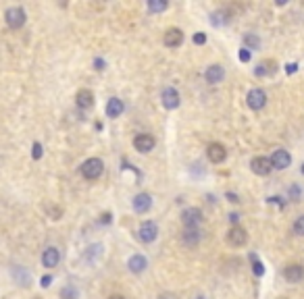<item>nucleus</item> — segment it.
<instances>
[{
    "label": "nucleus",
    "instance_id": "f257e3e1",
    "mask_svg": "<svg viewBox=\"0 0 304 299\" xmlns=\"http://www.w3.org/2000/svg\"><path fill=\"white\" fill-rule=\"evenodd\" d=\"M103 170H105V164H103L100 158H88V160L81 164V174L86 179H90V181L98 179L100 174H103Z\"/></svg>",
    "mask_w": 304,
    "mask_h": 299
},
{
    "label": "nucleus",
    "instance_id": "f03ea898",
    "mask_svg": "<svg viewBox=\"0 0 304 299\" xmlns=\"http://www.w3.org/2000/svg\"><path fill=\"white\" fill-rule=\"evenodd\" d=\"M5 19H7V25L11 29H19L25 25V11L21 7H11L5 13Z\"/></svg>",
    "mask_w": 304,
    "mask_h": 299
},
{
    "label": "nucleus",
    "instance_id": "7ed1b4c3",
    "mask_svg": "<svg viewBox=\"0 0 304 299\" xmlns=\"http://www.w3.org/2000/svg\"><path fill=\"white\" fill-rule=\"evenodd\" d=\"M250 168L255 174H259V177H267L269 172L273 170V164H271V158L267 156H255L250 160Z\"/></svg>",
    "mask_w": 304,
    "mask_h": 299
},
{
    "label": "nucleus",
    "instance_id": "20e7f679",
    "mask_svg": "<svg viewBox=\"0 0 304 299\" xmlns=\"http://www.w3.org/2000/svg\"><path fill=\"white\" fill-rule=\"evenodd\" d=\"M246 102H248V106H250L252 110H263L265 104H267V94H265V90H261V87L250 90L248 96H246Z\"/></svg>",
    "mask_w": 304,
    "mask_h": 299
},
{
    "label": "nucleus",
    "instance_id": "39448f33",
    "mask_svg": "<svg viewBox=\"0 0 304 299\" xmlns=\"http://www.w3.org/2000/svg\"><path fill=\"white\" fill-rule=\"evenodd\" d=\"M246 241H248L246 228H242L240 224L229 228V233H227V243L229 245H233V248H242V245H246Z\"/></svg>",
    "mask_w": 304,
    "mask_h": 299
},
{
    "label": "nucleus",
    "instance_id": "423d86ee",
    "mask_svg": "<svg viewBox=\"0 0 304 299\" xmlns=\"http://www.w3.org/2000/svg\"><path fill=\"white\" fill-rule=\"evenodd\" d=\"M181 222L185 224V228H198V224L202 222V212L198 208H185L181 212Z\"/></svg>",
    "mask_w": 304,
    "mask_h": 299
},
{
    "label": "nucleus",
    "instance_id": "0eeeda50",
    "mask_svg": "<svg viewBox=\"0 0 304 299\" xmlns=\"http://www.w3.org/2000/svg\"><path fill=\"white\" fill-rule=\"evenodd\" d=\"M138 235H140V239H142L144 243H152V241H155V239L159 237V226H157V222H152V220H144V222L140 224Z\"/></svg>",
    "mask_w": 304,
    "mask_h": 299
},
{
    "label": "nucleus",
    "instance_id": "6e6552de",
    "mask_svg": "<svg viewBox=\"0 0 304 299\" xmlns=\"http://www.w3.org/2000/svg\"><path fill=\"white\" fill-rule=\"evenodd\" d=\"M271 164L275 170H285L290 164H292V156L288 150H275L273 156H271Z\"/></svg>",
    "mask_w": 304,
    "mask_h": 299
},
{
    "label": "nucleus",
    "instance_id": "1a4fd4ad",
    "mask_svg": "<svg viewBox=\"0 0 304 299\" xmlns=\"http://www.w3.org/2000/svg\"><path fill=\"white\" fill-rule=\"evenodd\" d=\"M207 156H209V160L213 162V164H221L225 158H227V150H225V146L223 144H209V148H207Z\"/></svg>",
    "mask_w": 304,
    "mask_h": 299
},
{
    "label": "nucleus",
    "instance_id": "9d476101",
    "mask_svg": "<svg viewBox=\"0 0 304 299\" xmlns=\"http://www.w3.org/2000/svg\"><path fill=\"white\" fill-rule=\"evenodd\" d=\"M155 146H157V139L152 135H148V133H140V135H136V139H133V148H136L138 152H142V154L155 150Z\"/></svg>",
    "mask_w": 304,
    "mask_h": 299
},
{
    "label": "nucleus",
    "instance_id": "9b49d317",
    "mask_svg": "<svg viewBox=\"0 0 304 299\" xmlns=\"http://www.w3.org/2000/svg\"><path fill=\"white\" fill-rule=\"evenodd\" d=\"M283 278L288 280V283H302L304 266L302 264H288V266L283 268Z\"/></svg>",
    "mask_w": 304,
    "mask_h": 299
},
{
    "label": "nucleus",
    "instance_id": "f8f14e48",
    "mask_svg": "<svg viewBox=\"0 0 304 299\" xmlns=\"http://www.w3.org/2000/svg\"><path fill=\"white\" fill-rule=\"evenodd\" d=\"M161 98H163V106L169 108V110H175V108L179 106V102H181L177 90H173V87H165Z\"/></svg>",
    "mask_w": 304,
    "mask_h": 299
},
{
    "label": "nucleus",
    "instance_id": "ddd939ff",
    "mask_svg": "<svg viewBox=\"0 0 304 299\" xmlns=\"http://www.w3.org/2000/svg\"><path fill=\"white\" fill-rule=\"evenodd\" d=\"M163 42H165V46H169V48H177V46H181V42H183V31L177 29V27H169V29L165 31Z\"/></svg>",
    "mask_w": 304,
    "mask_h": 299
},
{
    "label": "nucleus",
    "instance_id": "4468645a",
    "mask_svg": "<svg viewBox=\"0 0 304 299\" xmlns=\"http://www.w3.org/2000/svg\"><path fill=\"white\" fill-rule=\"evenodd\" d=\"M150 208H152V198L148 193H138V196L133 198V210H136L138 214H146Z\"/></svg>",
    "mask_w": 304,
    "mask_h": 299
},
{
    "label": "nucleus",
    "instance_id": "2eb2a0df",
    "mask_svg": "<svg viewBox=\"0 0 304 299\" xmlns=\"http://www.w3.org/2000/svg\"><path fill=\"white\" fill-rule=\"evenodd\" d=\"M205 77H207V81L209 83H221L223 79H225V69L221 67V65H211L209 69H207V73H205Z\"/></svg>",
    "mask_w": 304,
    "mask_h": 299
},
{
    "label": "nucleus",
    "instance_id": "dca6fc26",
    "mask_svg": "<svg viewBox=\"0 0 304 299\" xmlns=\"http://www.w3.org/2000/svg\"><path fill=\"white\" fill-rule=\"evenodd\" d=\"M75 100H77V106H79L81 110H88V108H92V106H94V94H92L90 90H86V87L77 92Z\"/></svg>",
    "mask_w": 304,
    "mask_h": 299
},
{
    "label": "nucleus",
    "instance_id": "f3484780",
    "mask_svg": "<svg viewBox=\"0 0 304 299\" xmlns=\"http://www.w3.org/2000/svg\"><path fill=\"white\" fill-rule=\"evenodd\" d=\"M59 260H61L59 250H57V248H48V250H44V254H42V266L55 268L57 264H59Z\"/></svg>",
    "mask_w": 304,
    "mask_h": 299
},
{
    "label": "nucleus",
    "instance_id": "a211bd4d",
    "mask_svg": "<svg viewBox=\"0 0 304 299\" xmlns=\"http://www.w3.org/2000/svg\"><path fill=\"white\" fill-rule=\"evenodd\" d=\"M123 110H125L123 100H119V98H111V100H109V104H107V116L117 118V116L123 114Z\"/></svg>",
    "mask_w": 304,
    "mask_h": 299
},
{
    "label": "nucleus",
    "instance_id": "6ab92c4d",
    "mask_svg": "<svg viewBox=\"0 0 304 299\" xmlns=\"http://www.w3.org/2000/svg\"><path fill=\"white\" fill-rule=\"evenodd\" d=\"M275 71H277L275 61H263V63H259V67L255 69V75H257V77H267V75H273Z\"/></svg>",
    "mask_w": 304,
    "mask_h": 299
},
{
    "label": "nucleus",
    "instance_id": "aec40b11",
    "mask_svg": "<svg viewBox=\"0 0 304 299\" xmlns=\"http://www.w3.org/2000/svg\"><path fill=\"white\" fill-rule=\"evenodd\" d=\"M181 241H183V245H188V248H194L200 241V231L198 228H185L181 233Z\"/></svg>",
    "mask_w": 304,
    "mask_h": 299
},
{
    "label": "nucleus",
    "instance_id": "412c9836",
    "mask_svg": "<svg viewBox=\"0 0 304 299\" xmlns=\"http://www.w3.org/2000/svg\"><path fill=\"white\" fill-rule=\"evenodd\" d=\"M127 266H129L131 272H144L146 266H148V262H146L144 256H131L129 262H127Z\"/></svg>",
    "mask_w": 304,
    "mask_h": 299
},
{
    "label": "nucleus",
    "instance_id": "4be33fe9",
    "mask_svg": "<svg viewBox=\"0 0 304 299\" xmlns=\"http://www.w3.org/2000/svg\"><path fill=\"white\" fill-rule=\"evenodd\" d=\"M229 21H231V17H229L227 11H217V13L211 15V23L217 25V27H219V25H227Z\"/></svg>",
    "mask_w": 304,
    "mask_h": 299
},
{
    "label": "nucleus",
    "instance_id": "5701e85b",
    "mask_svg": "<svg viewBox=\"0 0 304 299\" xmlns=\"http://www.w3.org/2000/svg\"><path fill=\"white\" fill-rule=\"evenodd\" d=\"M244 48H248V50H259V48H261V38L255 36V33H246V36H244Z\"/></svg>",
    "mask_w": 304,
    "mask_h": 299
},
{
    "label": "nucleus",
    "instance_id": "b1692460",
    "mask_svg": "<svg viewBox=\"0 0 304 299\" xmlns=\"http://www.w3.org/2000/svg\"><path fill=\"white\" fill-rule=\"evenodd\" d=\"M167 7H169L167 0H150V3H148V11L150 13H163V11H167Z\"/></svg>",
    "mask_w": 304,
    "mask_h": 299
},
{
    "label": "nucleus",
    "instance_id": "393cba45",
    "mask_svg": "<svg viewBox=\"0 0 304 299\" xmlns=\"http://www.w3.org/2000/svg\"><path fill=\"white\" fill-rule=\"evenodd\" d=\"M250 260H252V272H255L257 276H263V274H265V266H263V262H261L255 254L250 256Z\"/></svg>",
    "mask_w": 304,
    "mask_h": 299
},
{
    "label": "nucleus",
    "instance_id": "a878e982",
    "mask_svg": "<svg viewBox=\"0 0 304 299\" xmlns=\"http://www.w3.org/2000/svg\"><path fill=\"white\" fill-rule=\"evenodd\" d=\"M61 297H63V299H77V297H79V293H77V289H75L73 285H67V287H63Z\"/></svg>",
    "mask_w": 304,
    "mask_h": 299
},
{
    "label": "nucleus",
    "instance_id": "bb28decb",
    "mask_svg": "<svg viewBox=\"0 0 304 299\" xmlns=\"http://www.w3.org/2000/svg\"><path fill=\"white\" fill-rule=\"evenodd\" d=\"M292 231H294V235H298V237H304V214H300V216L294 220Z\"/></svg>",
    "mask_w": 304,
    "mask_h": 299
},
{
    "label": "nucleus",
    "instance_id": "cd10ccee",
    "mask_svg": "<svg viewBox=\"0 0 304 299\" xmlns=\"http://www.w3.org/2000/svg\"><path fill=\"white\" fill-rule=\"evenodd\" d=\"M288 198L292 200V202H300V198H302V189H300V185H290V189H288Z\"/></svg>",
    "mask_w": 304,
    "mask_h": 299
},
{
    "label": "nucleus",
    "instance_id": "c85d7f7f",
    "mask_svg": "<svg viewBox=\"0 0 304 299\" xmlns=\"http://www.w3.org/2000/svg\"><path fill=\"white\" fill-rule=\"evenodd\" d=\"M100 250H103L100 245H92V248H88V252H86V258H88V260H94L96 254L100 256Z\"/></svg>",
    "mask_w": 304,
    "mask_h": 299
},
{
    "label": "nucleus",
    "instance_id": "c756f323",
    "mask_svg": "<svg viewBox=\"0 0 304 299\" xmlns=\"http://www.w3.org/2000/svg\"><path fill=\"white\" fill-rule=\"evenodd\" d=\"M194 44H198V46H202V44H207V33H202V31H198V33H194Z\"/></svg>",
    "mask_w": 304,
    "mask_h": 299
},
{
    "label": "nucleus",
    "instance_id": "7c9ffc66",
    "mask_svg": "<svg viewBox=\"0 0 304 299\" xmlns=\"http://www.w3.org/2000/svg\"><path fill=\"white\" fill-rule=\"evenodd\" d=\"M31 156H33V160H40V158H42V146L36 142V144H33V150H31Z\"/></svg>",
    "mask_w": 304,
    "mask_h": 299
},
{
    "label": "nucleus",
    "instance_id": "2f4dec72",
    "mask_svg": "<svg viewBox=\"0 0 304 299\" xmlns=\"http://www.w3.org/2000/svg\"><path fill=\"white\" fill-rule=\"evenodd\" d=\"M250 56H252V54H250V50H248V48H242V50L238 52V58H240L242 63H248V61H250Z\"/></svg>",
    "mask_w": 304,
    "mask_h": 299
},
{
    "label": "nucleus",
    "instance_id": "473e14b6",
    "mask_svg": "<svg viewBox=\"0 0 304 299\" xmlns=\"http://www.w3.org/2000/svg\"><path fill=\"white\" fill-rule=\"evenodd\" d=\"M15 276H19V278H21V285H23V287H25V285L29 283V278H27V274H25V272H23L21 268H17V270H15Z\"/></svg>",
    "mask_w": 304,
    "mask_h": 299
},
{
    "label": "nucleus",
    "instance_id": "72a5a7b5",
    "mask_svg": "<svg viewBox=\"0 0 304 299\" xmlns=\"http://www.w3.org/2000/svg\"><path fill=\"white\" fill-rule=\"evenodd\" d=\"M298 71V65L296 63H290V65H285V73H288V75H294Z\"/></svg>",
    "mask_w": 304,
    "mask_h": 299
},
{
    "label": "nucleus",
    "instance_id": "f704fd0d",
    "mask_svg": "<svg viewBox=\"0 0 304 299\" xmlns=\"http://www.w3.org/2000/svg\"><path fill=\"white\" fill-rule=\"evenodd\" d=\"M229 222H231L233 226H238V222H240V214H238V212H233V214H229Z\"/></svg>",
    "mask_w": 304,
    "mask_h": 299
},
{
    "label": "nucleus",
    "instance_id": "c9c22d12",
    "mask_svg": "<svg viewBox=\"0 0 304 299\" xmlns=\"http://www.w3.org/2000/svg\"><path fill=\"white\" fill-rule=\"evenodd\" d=\"M94 65H96L98 71H103V69H105V61H103V58H96V61H94Z\"/></svg>",
    "mask_w": 304,
    "mask_h": 299
},
{
    "label": "nucleus",
    "instance_id": "e433bc0d",
    "mask_svg": "<svg viewBox=\"0 0 304 299\" xmlns=\"http://www.w3.org/2000/svg\"><path fill=\"white\" fill-rule=\"evenodd\" d=\"M227 200H229V202H233V204H238V202H240V198L235 196V193H231V191L227 193Z\"/></svg>",
    "mask_w": 304,
    "mask_h": 299
},
{
    "label": "nucleus",
    "instance_id": "4c0bfd02",
    "mask_svg": "<svg viewBox=\"0 0 304 299\" xmlns=\"http://www.w3.org/2000/svg\"><path fill=\"white\" fill-rule=\"evenodd\" d=\"M50 212H53V218H61V208H50Z\"/></svg>",
    "mask_w": 304,
    "mask_h": 299
},
{
    "label": "nucleus",
    "instance_id": "58836bf2",
    "mask_svg": "<svg viewBox=\"0 0 304 299\" xmlns=\"http://www.w3.org/2000/svg\"><path fill=\"white\" fill-rule=\"evenodd\" d=\"M53 283V276H42V287H48Z\"/></svg>",
    "mask_w": 304,
    "mask_h": 299
},
{
    "label": "nucleus",
    "instance_id": "ea45409f",
    "mask_svg": "<svg viewBox=\"0 0 304 299\" xmlns=\"http://www.w3.org/2000/svg\"><path fill=\"white\" fill-rule=\"evenodd\" d=\"M100 222H103V224H109V222H111V214H109V212H105V214H103V218H100Z\"/></svg>",
    "mask_w": 304,
    "mask_h": 299
},
{
    "label": "nucleus",
    "instance_id": "a19ab883",
    "mask_svg": "<svg viewBox=\"0 0 304 299\" xmlns=\"http://www.w3.org/2000/svg\"><path fill=\"white\" fill-rule=\"evenodd\" d=\"M109 299H125V297H123V295H111Z\"/></svg>",
    "mask_w": 304,
    "mask_h": 299
},
{
    "label": "nucleus",
    "instance_id": "79ce46f5",
    "mask_svg": "<svg viewBox=\"0 0 304 299\" xmlns=\"http://www.w3.org/2000/svg\"><path fill=\"white\" fill-rule=\"evenodd\" d=\"M277 299H288V297H277Z\"/></svg>",
    "mask_w": 304,
    "mask_h": 299
},
{
    "label": "nucleus",
    "instance_id": "37998d69",
    "mask_svg": "<svg viewBox=\"0 0 304 299\" xmlns=\"http://www.w3.org/2000/svg\"><path fill=\"white\" fill-rule=\"evenodd\" d=\"M302 174H304V164H302Z\"/></svg>",
    "mask_w": 304,
    "mask_h": 299
},
{
    "label": "nucleus",
    "instance_id": "c03bdc74",
    "mask_svg": "<svg viewBox=\"0 0 304 299\" xmlns=\"http://www.w3.org/2000/svg\"><path fill=\"white\" fill-rule=\"evenodd\" d=\"M36 299H40V297H36Z\"/></svg>",
    "mask_w": 304,
    "mask_h": 299
},
{
    "label": "nucleus",
    "instance_id": "a18cd8bd",
    "mask_svg": "<svg viewBox=\"0 0 304 299\" xmlns=\"http://www.w3.org/2000/svg\"><path fill=\"white\" fill-rule=\"evenodd\" d=\"M198 299H202V297H198Z\"/></svg>",
    "mask_w": 304,
    "mask_h": 299
}]
</instances>
